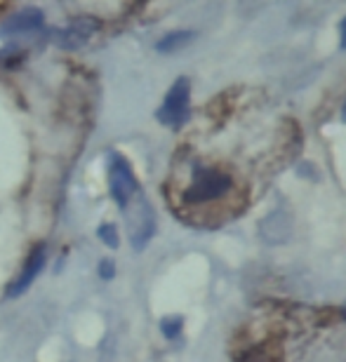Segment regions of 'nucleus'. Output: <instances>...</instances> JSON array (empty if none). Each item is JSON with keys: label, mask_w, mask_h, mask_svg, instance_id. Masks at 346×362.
Returning a JSON list of instances; mask_svg holds the SVG:
<instances>
[{"label": "nucleus", "mask_w": 346, "mask_h": 362, "mask_svg": "<svg viewBox=\"0 0 346 362\" xmlns=\"http://www.w3.org/2000/svg\"><path fill=\"white\" fill-rule=\"evenodd\" d=\"M233 181L217 168H196L193 170L191 184L186 188L184 200L191 202V205H203V202H212L219 200L231 191Z\"/></svg>", "instance_id": "1"}, {"label": "nucleus", "mask_w": 346, "mask_h": 362, "mask_svg": "<svg viewBox=\"0 0 346 362\" xmlns=\"http://www.w3.org/2000/svg\"><path fill=\"white\" fill-rule=\"evenodd\" d=\"M189 104H191V83L186 78H179L170 88L163 106L158 108V120L168 127H182L189 120V111H191Z\"/></svg>", "instance_id": "2"}, {"label": "nucleus", "mask_w": 346, "mask_h": 362, "mask_svg": "<svg viewBox=\"0 0 346 362\" xmlns=\"http://www.w3.org/2000/svg\"><path fill=\"white\" fill-rule=\"evenodd\" d=\"M109 188L113 200L120 207L129 205V200L137 195V179L129 163L120 153H111L109 158Z\"/></svg>", "instance_id": "3"}, {"label": "nucleus", "mask_w": 346, "mask_h": 362, "mask_svg": "<svg viewBox=\"0 0 346 362\" xmlns=\"http://www.w3.org/2000/svg\"><path fill=\"white\" fill-rule=\"evenodd\" d=\"M134 212H127V228H129V240H132V247L134 250H144L149 245V240L154 238V230H156V221H154V209L149 207V202L139 198L134 200Z\"/></svg>", "instance_id": "4"}, {"label": "nucleus", "mask_w": 346, "mask_h": 362, "mask_svg": "<svg viewBox=\"0 0 346 362\" xmlns=\"http://www.w3.org/2000/svg\"><path fill=\"white\" fill-rule=\"evenodd\" d=\"M99 31V19L95 17H78L71 24L59 28L54 35V42L62 49H81L92 40V35Z\"/></svg>", "instance_id": "5"}, {"label": "nucleus", "mask_w": 346, "mask_h": 362, "mask_svg": "<svg viewBox=\"0 0 346 362\" xmlns=\"http://www.w3.org/2000/svg\"><path fill=\"white\" fill-rule=\"evenodd\" d=\"M45 26V14H42L38 7H24V10L14 12L10 19L0 26V33L3 35H26V33H35Z\"/></svg>", "instance_id": "6"}, {"label": "nucleus", "mask_w": 346, "mask_h": 362, "mask_svg": "<svg viewBox=\"0 0 346 362\" xmlns=\"http://www.w3.org/2000/svg\"><path fill=\"white\" fill-rule=\"evenodd\" d=\"M42 266H45V247L40 245V247H35L31 252V257H28V262H26V269L21 271L17 282L10 287V296H19L21 292H26V289L33 285V280L40 275Z\"/></svg>", "instance_id": "7"}, {"label": "nucleus", "mask_w": 346, "mask_h": 362, "mask_svg": "<svg viewBox=\"0 0 346 362\" xmlns=\"http://www.w3.org/2000/svg\"><path fill=\"white\" fill-rule=\"evenodd\" d=\"M262 235L266 243H285L290 238V219L283 212H273L262 221Z\"/></svg>", "instance_id": "8"}, {"label": "nucleus", "mask_w": 346, "mask_h": 362, "mask_svg": "<svg viewBox=\"0 0 346 362\" xmlns=\"http://www.w3.org/2000/svg\"><path fill=\"white\" fill-rule=\"evenodd\" d=\"M193 38H196V33H193V31H172V33L165 35V38L158 40L156 49H158V52H163V54L177 52V49H184L186 45H189Z\"/></svg>", "instance_id": "9"}, {"label": "nucleus", "mask_w": 346, "mask_h": 362, "mask_svg": "<svg viewBox=\"0 0 346 362\" xmlns=\"http://www.w3.org/2000/svg\"><path fill=\"white\" fill-rule=\"evenodd\" d=\"M99 238H102V243L106 247H118V228H115V223L99 226Z\"/></svg>", "instance_id": "10"}, {"label": "nucleus", "mask_w": 346, "mask_h": 362, "mask_svg": "<svg viewBox=\"0 0 346 362\" xmlns=\"http://www.w3.org/2000/svg\"><path fill=\"white\" fill-rule=\"evenodd\" d=\"M182 325H184L182 317H165V320L161 322V329L168 339H175L179 332H182Z\"/></svg>", "instance_id": "11"}, {"label": "nucleus", "mask_w": 346, "mask_h": 362, "mask_svg": "<svg viewBox=\"0 0 346 362\" xmlns=\"http://www.w3.org/2000/svg\"><path fill=\"white\" fill-rule=\"evenodd\" d=\"M99 273H102V278H113V264L111 262H102L99 264Z\"/></svg>", "instance_id": "12"}, {"label": "nucleus", "mask_w": 346, "mask_h": 362, "mask_svg": "<svg viewBox=\"0 0 346 362\" xmlns=\"http://www.w3.org/2000/svg\"><path fill=\"white\" fill-rule=\"evenodd\" d=\"M340 31H342V47H346V17L342 19V26H340Z\"/></svg>", "instance_id": "13"}, {"label": "nucleus", "mask_w": 346, "mask_h": 362, "mask_svg": "<svg viewBox=\"0 0 346 362\" xmlns=\"http://www.w3.org/2000/svg\"><path fill=\"white\" fill-rule=\"evenodd\" d=\"M342 120L346 122V104H344V108H342Z\"/></svg>", "instance_id": "14"}]
</instances>
